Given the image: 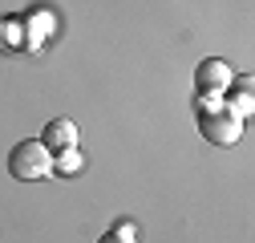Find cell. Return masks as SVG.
Listing matches in <instances>:
<instances>
[{
    "label": "cell",
    "instance_id": "obj_5",
    "mask_svg": "<svg viewBox=\"0 0 255 243\" xmlns=\"http://www.w3.org/2000/svg\"><path fill=\"white\" fill-rule=\"evenodd\" d=\"M231 85H235V89H227V94H223V98H227V110H235L239 118H247V114H251V106H255L251 77H247V73H243V77H231Z\"/></svg>",
    "mask_w": 255,
    "mask_h": 243
},
{
    "label": "cell",
    "instance_id": "obj_6",
    "mask_svg": "<svg viewBox=\"0 0 255 243\" xmlns=\"http://www.w3.org/2000/svg\"><path fill=\"white\" fill-rule=\"evenodd\" d=\"M98 243H134V227H130V219H118V227H114L110 235H102Z\"/></svg>",
    "mask_w": 255,
    "mask_h": 243
},
{
    "label": "cell",
    "instance_id": "obj_7",
    "mask_svg": "<svg viewBox=\"0 0 255 243\" xmlns=\"http://www.w3.org/2000/svg\"><path fill=\"white\" fill-rule=\"evenodd\" d=\"M53 170H61V174H69V170H81V158H77V150H61V158H53Z\"/></svg>",
    "mask_w": 255,
    "mask_h": 243
},
{
    "label": "cell",
    "instance_id": "obj_4",
    "mask_svg": "<svg viewBox=\"0 0 255 243\" xmlns=\"http://www.w3.org/2000/svg\"><path fill=\"white\" fill-rule=\"evenodd\" d=\"M41 146L49 150V154L73 150V146H77V122H69V118H53L49 126H45V134H41Z\"/></svg>",
    "mask_w": 255,
    "mask_h": 243
},
{
    "label": "cell",
    "instance_id": "obj_3",
    "mask_svg": "<svg viewBox=\"0 0 255 243\" xmlns=\"http://www.w3.org/2000/svg\"><path fill=\"white\" fill-rule=\"evenodd\" d=\"M195 89H199V98H207V102H219V98L231 89V69L223 65L219 57H207L203 65L195 69Z\"/></svg>",
    "mask_w": 255,
    "mask_h": 243
},
{
    "label": "cell",
    "instance_id": "obj_1",
    "mask_svg": "<svg viewBox=\"0 0 255 243\" xmlns=\"http://www.w3.org/2000/svg\"><path fill=\"white\" fill-rule=\"evenodd\" d=\"M199 134L211 142V146H235L243 138V118L219 102H207L199 106Z\"/></svg>",
    "mask_w": 255,
    "mask_h": 243
},
{
    "label": "cell",
    "instance_id": "obj_2",
    "mask_svg": "<svg viewBox=\"0 0 255 243\" xmlns=\"http://www.w3.org/2000/svg\"><path fill=\"white\" fill-rule=\"evenodd\" d=\"M8 174H12L16 182H37V178L53 174V154L41 146V138H28V142H16V146H12Z\"/></svg>",
    "mask_w": 255,
    "mask_h": 243
}]
</instances>
